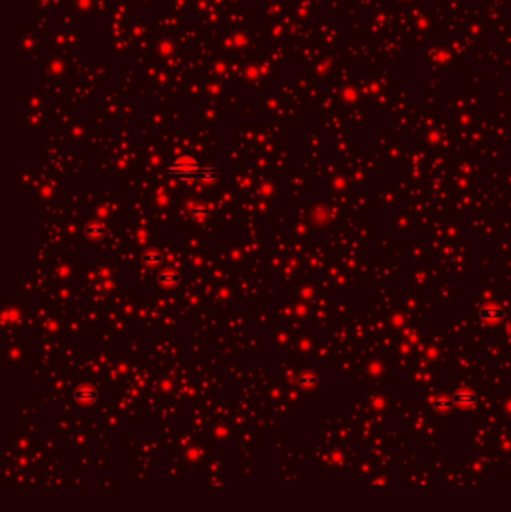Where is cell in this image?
<instances>
[{
	"instance_id": "obj_1",
	"label": "cell",
	"mask_w": 511,
	"mask_h": 512,
	"mask_svg": "<svg viewBox=\"0 0 511 512\" xmlns=\"http://www.w3.org/2000/svg\"><path fill=\"white\" fill-rule=\"evenodd\" d=\"M159 282L163 283V285H176L179 282V277L176 273H171V271H163L159 274Z\"/></svg>"
},
{
	"instance_id": "obj_2",
	"label": "cell",
	"mask_w": 511,
	"mask_h": 512,
	"mask_svg": "<svg viewBox=\"0 0 511 512\" xmlns=\"http://www.w3.org/2000/svg\"><path fill=\"white\" fill-rule=\"evenodd\" d=\"M142 261H144L145 264H150V265H153V264H157V262H160V261H162V256H160V255H157V253H147V255H144Z\"/></svg>"
}]
</instances>
